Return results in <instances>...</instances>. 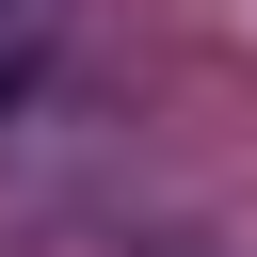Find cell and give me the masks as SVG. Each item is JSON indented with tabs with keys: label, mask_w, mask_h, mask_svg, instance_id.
Segmentation results:
<instances>
[{
	"label": "cell",
	"mask_w": 257,
	"mask_h": 257,
	"mask_svg": "<svg viewBox=\"0 0 257 257\" xmlns=\"http://www.w3.org/2000/svg\"><path fill=\"white\" fill-rule=\"evenodd\" d=\"M161 257H209V241H161Z\"/></svg>",
	"instance_id": "obj_2"
},
{
	"label": "cell",
	"mask_w": 257,
	"mask_h": 257,
	"mask_svg": "<svg viewBox=\"0 0 257 257\" xmlns=\"http://www.w3.org/2000/svg\"><path fill=\"white\" fill-rule=\"evenodd\" d=\"M48 48H64V0H0V96H32Z\"/></svg>",
	"instance_id": "obj_1"
}]
</instances>
